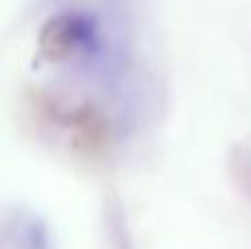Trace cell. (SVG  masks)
Segmentation results:
<instances>
[{"instance_id": "obj_1", "label": "cell", "mask_w": 251, "mask_h": 249, "mask_svg": "<svg viewBox=\"0 0 251 249\" xmlns=\"http://www.w3.org/2000/svg\"><path fill=\"white\" fill-rule=\"evenodd\" d=\"M38 57L62 91L88 97V106L134 124L150 97V71L132 22L115 9L66 4L38 31Z\"/></svg>"}]
</instances>
